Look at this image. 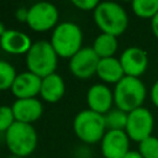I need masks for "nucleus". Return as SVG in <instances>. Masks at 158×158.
<instances>
[{"instance_id":"nucleus-2","label":"nucleus","mask_w":158,"mask_h":158,"mask_svg":"<svg viewBox=\"0 0 158 158\" xmlns=\"http://www.w3.org/2000/svg\"><path fill=\"white\" fill-rule=\"evenodd\" d=\"M147 88L139 78L125 75L114 88V104L117 109L131 112L143 106Z\"/></svg>"},{"instance_id":"nucleus-25","label":"nucleus","mask_w":158,"mask_h":158,"mask_svg":"<svg viewBox=\"0 0 158 158\" xmlns=\"http://www.w3.org/2000/svg\"><path fill=\"white\" fill-rule=\"evenodd\" d=\"M149 96H151V101H152V104L158 109V79H157V80L153 83V85L151 86Z\"/></svg>"},{"instance_id":"nucleus-1","label":"nucleus","mask_w":158,"mask_h":158,"mask_svg":"<svg viewBox=\"0 0 158 158\" xmlns=\"http://www.w3.org/2000/svg\"><path fill=\"white\" fill-rule=\"evenodd\" d=\"M96 26L104 33L112 36L122 35L128 26V15L126 10L115 1H101L93 11Z\"/></svg>"},{"instance_id":"nucleus-27","label":"nucleus","mask_w":158,"mask_h":158,"mask_svg":"<svg viewBox=\"0 0 158 158\" xmlns=\"http://www.w3.org/2000/svg\"><path fill=\"white\" fill-rule=\"evenodd\" d=\"M151 30H152L153 36L158 40V14L151 20Z\"/></svg>"},{"instance_id":"nucleus-15","label":"nucleus","mask_w":158,"mask_h":158,"mask_svg":"<svg viewBox=\"0 0 158 158\" xmlns=\"http://www.w3.org/2000/svg\"><path fill=\"white\" fill-rule=\"evenodd\" d=\"M32 46L30 36L22 31L6 30V32L0 37V47L11 54L27 53Z\"/></svg>"},{"instance_id":"nucleus-24","label":"nucleus","mask_w":158,"mask_h":158,"mask_svg":"<svg viewBox=\"0 0 158 158\" xmlns=\"http://www.w3.org/2000/svg\"><path fill=\"white\" fill-rule=\"evenodd\" d=\"M72 4L80 10H84V11L93 10L94 11L95 7L99 5V1L98 0H73Z\"/></svg>"},{"instance_id":"nucleus-6","label":"nucleus","mask_w":158,"mask_h":158,"mask_svg":"<svg viewBox=\"0 0 158 158\" xmlns=\"http://www.w3.org/2000/svg\"><path fill=\"white\" fill-rule=\"evenodd\" d=\"M5 142L12 154L26 157L30 156L37 146V132L32 123L15 121L5 132Z\"/></svg>"},{"instance_id":"nucleus-12","label":"nucleus","mask_w":158,"mask_h":158,"mask_svg":"<svg viewBox=\"0 0 158 158\" xmlns=\"http://www.w3.org/2000/svg\"><path fill=\"white\" fill-rule=\"evenodd\" d=\"M86 102L90 110L105 115L112 109L114 91L105 84H93L86 93Z\"/></svg>"},{"instance_id":"nucleus-22","label":"nucleus","mask_w":158,"mask_h":158,"mask_svg":"<svg viewBox=\"0 0 158 158\" xmlns=\"http://www.w3.org/2000/svg\"><path fill=\"white\" fill-rule=\"evenodd\" d=\"M138 152L143 158H158V137L149 136L138 143Z\"/></svg>"},{"instance_id":"nucleus-11","label":"nucleus","mask_w":158,"mask_h":158,"mask_svg":"<svg viewBox=\"0 0 158 158\" xmlns=\"http://www.w3.org/2000/svg\"><path fill=\"white\" fill-rule=\"evenodd\" d=\"M100 142L105 158H123L130 151V138L122 130H107Z\"/></svg>"},{"instance_id":"nucleus-19","label":"nucleus","mask_w":158,"mask_h":158,"mask_svg":"<svg viewBox=\"0 0 158 158\" xmlns=\"http://www.w3.org/2000/svg\"><path fill=\"white\" fill-rule=\"evenodd\" d=\"M131 7L136 16L152 20L158 14V0H133Z\"/></svg>"},{"instance_id":"nucleus-5","label":"nucleus","mask_w":158,"mask_h":158,"mask_svg":"<svg viewBox=\"0 0 158 158\" xmlns=\"http://www.w3.org/2000/svg\"><path fill=\"white\" fill-rule=\"evenodd\" d=\"M73 130L77 137L85 143H96L101 141L107 131L104 115L90 109H84L74 116Z\"/></svg>"},{"instance_id":"nucleus-26","label":"nucleus","mask_w":158,"mask_h":158,"mask_svg":"<svg viewBox=\"0 0 158 158\" xmlns=\"http://www.w3.org/2000/svg\"><path fill=\"white\" fill-rule=\"evenodd\" d=\"M27 15H28V7H25V6H21L15 11V16L20 22H26Z\"/></svg>"},{"instance_id":"nucleus-17","label":"nucleus","mask_w":158,"mask_h":158,"mask_svg":"<svg viewBox=\"0 0 158 158\" xmlns=\"http://www.w3.org/2000/svg\"><path fill=\"white\" fill-rule=\"evenodd\" d=\"M96 74L102 81L111 83V84H117L125 77L120 59L116 57L100 58Z\"/></svg>"},{"instance_id":"nucleus-18","label":"nucleus","mask_w":158,"mask_h":158,"mask_svg":"<svg viewBox=\"0 0 158 158\" xmlns=\"http://www.w3.org/2000/svg\"><path fill=\"white\" fill-rule=\"evenodd\" d=\"M117 48H118L117 37L109 33H104V32L98 35L93 43V49L99 56V58L114 57Z\"/></svg>"},{"instance_id":"nucleus-16","label":"nucleus","mask_w":158,"mask_h":158,"mask_svg":"<svg viewBox=\"0 0 158 158\" xmlns=\"http://www.w3.org/2000/svg\"><path fill=\"white\" fill-rule=\"evenodd\" d=\"M64 91H65V84L59 74L52 73L42 78L40 94L43 100L48 102H57L58 100L62 99Z\"/></svg>"},{"instance_id":"nucleus-14","label":"nucleus","mask_w":158,"mask_h":158,"mask_svg":"<svg viewBox=\"0 0 158 158\" xmlns=\"http://www.w3.org/2000/svg\"><path fill=\"white\" fill-rule=\"evenodd\" d=\"M11 107L15 120L25 123H32L33 121L38 120L43 112L42 102L36 98L16 99Z\"/></svg>"},{"instance_id":"nucleus-21","label":"nucleus","mask_w":158,"mask_h":158,"mask_svg":"<svg viewBox=\"0 0 158 158\" xmlns=\"http://www.w3.org/2000/svg\"><path fill=\"white\" fill-rule=\"evenodd\" d=\"M16 75L15 67L9 62L0 59V90L11 89Z\"/></svg>"},{"instance_id":"nucleus-8","label":"nucleus","mask_w":158,"mask_h":158,"mask_svg":"<svg viewBox=\"0 0 158 158\" xmlns=\"http://www.w3.org/2000/svg\"><path fill=\"white\" fill-rule=\"evenodd\" d=\"M58 9L54 4L48 1H38L28 7L27 15V25L37 31L43 32L52 28L58 21Z\"/></svg>"},{"instance_id":"nucleus-10","label":"nucleus","mask_w":158,"mask_h":158,"mask_svg":"<svg viewBox=\"0 0 158 158\" xmlns=\"http://www.w3.org/2000/svg\"><path fill=\"white\" fill-rule=\"evenodd\" d=\"M118 59L127 77L139 78L148 68V54L143 48L137 46L125 48Z\"/></svg>"},{"instance_id":"nucleus-23","label":"nucleus","mask_w":158,"mask_h":158,"mask_svg":"<svg viewBox=\"0 0 158 158\" xmlns=\"http://www.w3.org/2000/svg\"><path fill=\"white\" fill-rule=\"evenodd\" d=\"M15 121L12 107L9 105H0V131L6 132Z\"/></svg>"},{"instance_id":"nucleus-29","label":"nucleus","mask_w":158,"mask_h":158,"mask_svg":"<svg viewBox=\"0 0 158 158\" xmlns=\"http://www.w3.org/2000/svg\"><path fill=\"white\" fill-rule=\"evenodd\" d=\"M5 32H6V28H5V25H4V23H2L1 21H0V37H1V36H2V35H4Z\"/></svg>"},{"instance_id":"nucleus-7","label":"nucleus","mask_w":158,"mask_h":158,"mask_svg":"<svg viewBox=\"0 0 158 158\" xmlns=\"http://www.w3.org/2000/svg\"><path fill=\"white\" fill-rule=\"evenodd\" d=\"M154 128V117L153 114L147 107H138L127 116V123L125 132L128 138L135 142H141L147 137L152 136Z\"/></svg>"},{"instance_id":"nucleus-13","label":"nucleus","mask_w":158,"mask_h":158,"mask_svg":"<svg viewBox=\"0 0 158 158\" xmlns=\"http://www.w3.org/2000/svg\"><path fill=\"white\" fill-rule=\"evenodd\" d=\"M41 77L33 74L30 70H26L16 75L11 86V91L17 99L35 98L41 90Z\"/></svg>"},{"instance_id":"nucleus-9","label":"nucleus","mask_w":158,"mask_h":158,"mask_svg":"<svg viewBox=\"0 0 158 158\" xmlns=\"http://www.w3.org/2000/svg\"><path fill=\"white\" fill-rule=\"evenodd\" d=\"M99 60L100 58L93 47H81L69 58V69L75 77L86 79L96 73Z\"/></svg>"},{"instance_id":"nucleus-20","label":"nucleus","mask_w":158,"mask_h":158,"mask_svg":"<svg viewBox=\"0 0 158 158\" xmlns=\"http://www.w3.org/2000/svg\"><path fill=\"white\" fill-rule=\"evenodd\" d=\"M127 116H128L127 112H125L117 107L111 109L109 112H106L104 115L106 130H122V131H125L126 123H127Z\"/></svg>"},{"instance_id":"nucleus-3","label":"nucleus","mask_w":158,"mask_h":158,"mask_svg":"<svg viewBox=\"0 0 158 158\" xmlns=\"http://www.w3.org/2000/svg\"><path fill=\"white\" fill-rule=\"evenodd\" d=\"M57 57L53 46L49 41L40 40L32 43L31 48L26 53V65L33 74L44 78L52 73H56Z\"/></svg>"},{"instance_id":"nucleus-4","label":"nucleus","mask_w":158,"mask_h":158,"mask_svg":"<svg viewBox=\"0 0 158 158\" xmlns=\"http://www.w3.org/2000/svg\"><path fill=\"white\" fill-rule=\"evenodd\" d=\"M49 42L58 56L70 58L81 48V28L75 22L63 21L54 27Z\"/></svg>"},{"instance_id":"nucleus-28","label":"nucleus","mask_w":158,"mask_h":158,"mask_svg":"<svg viewBox=\"0 0 158 158\" xmlns=\"http://www.w3.org/2000/svg\"><path fill=\"white\" fill-rule=\"evenodd\" d=\"M123 158H143V157H142V154L138 152V149H137V151L130 149V151L125 154V157H123Z\"/></svg>"}]
</instances>
